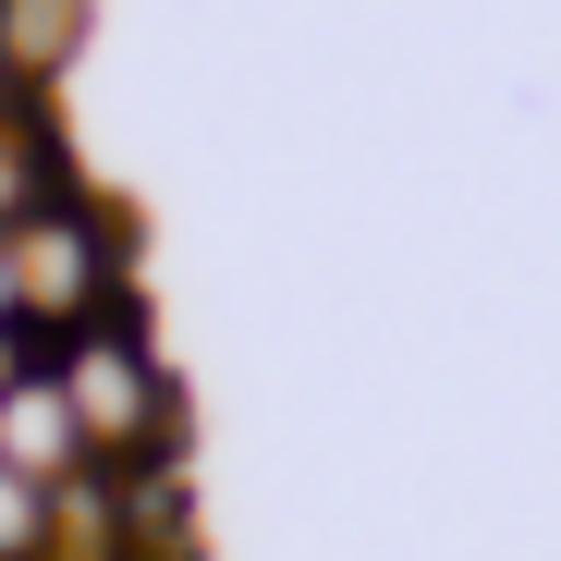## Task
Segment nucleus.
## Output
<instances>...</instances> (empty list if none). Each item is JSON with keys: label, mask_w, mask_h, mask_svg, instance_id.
<instances>
[{"label": "nucleus", "mask_w": 561, "mask_h": 561, "mask_svg": "<svg viewBox=\"0 0 561 561\" xmlns=\"http://www.w3.org/2000/svg\"><path fill=\"white\" fill-rule=\"evenodd\" d=\"M13 294H25V342L61 354L73 330H99L135 306V244H123V208L99 196H49L13 220Z\"/></svg>", "instance_id": "1"}, {"label": "nucleus", "mask_w": 561, "mask_h": 561, "mask_svg": "<svg viewBox=\"0 0 561 561\" xmlns=\"http://www.w3.org/2000/svg\"><path fill=\"white\" fill-rule=\"evenodd\" d=\"M85 49V0H0V73H13V99H49Z\"/></svg>", "instance_id": "4"}, {"label": "nucleus", "mask_w": 561, "mask_h": 561, "mask_svg": "<svg viewBox=\"0 0 561 561\" xmlns=\"http://www.w3.org/2000/svg\"><path fill=\"white\" fill-rule=\"evenodd\" d=\"M0 463L37 477V489H73L85 477V427H73V403H61L49 366H25V379L0 391Z\"/></svg>", "instance_id": "3"}, {"label": "nucleus", "mask_w": 561, "mask_h": 561, "mask_svg": "<svg viewBox=\"0 0 561 561\" xmlns=\"http://www.w3.org/2000/svg\"><path fill=\"white\" fill-rule=\"evenodd\" d=\"M25 366H49V354H37L25 330H0V391H13V379H25Z\"/></svg>", "instance_id": "7"}, {"label": "nucleus", "mask_w": 561, "mask_h": 561, "mask_svg": "<svg viewBox=\"0 0 561 561\" xmlns=\"http://www.w3.org/2000/svg\"><path fill=\"white\" fill-rule=\"evenodd\" d=\"M49 549H61V513H49V489L0 463V561H49Z\"/></svg>", "instance_id": "6"}, {"label": "nucleus", "mask_w": 561, "mask_h": 561, "mask_svg": "<svg viewBox=\"0 0 561 561\" xmlns=\"http://www.w3.org/2000/svg\"><path fill=\"white\" fill-rule=\"evenodd\" d=\"M0 330H25V294H13V232H0Z\"/></svg>", "instance_id": "8"}, {"label": "nucleus", "mask_w": 561, "mask_h": 561, "mask_svg": "<svg viewBox=\"0 0 561 561\" xmlns=\"http://www.w3.org/2000/svg\"><path fill=\"white\" fill-rule=\"evenodd\" d=\"M49 379L85 427V463H147V451H183V391H171V366L147 342V318H99V330H73L49 354Z\"/></svg>", "instance_id": "2"}, {"label": "nucleus", "mask_w": 561, "mask_h": 561, "mask_svg": "<svg viewBox=\"0 0 561 561\" xmlns=\"http://www.w3.org/2000/svg\"><path fill=\"white\" fill-rule=\"evenodd\" d=\"M49 196H85V183H73V147L49 135V99H25L13 123H0V232H13L25 208H49Z\"/></svg>", "instance_id": "5"}]
</instances>
